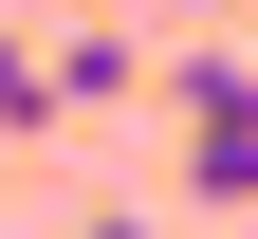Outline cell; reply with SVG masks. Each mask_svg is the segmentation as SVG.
Wrapping results in <instances>:
<instances>
[{
    "instance_id": "6da1fadb",
    "label": "cell",
    "mask_w": 258,
    "mask_h": 239,
    "mask_svg": "<svg viewBox=\"0 0 258 239\" xmlns=\"http://www.w3.org/2000/svg\"><path fill=\"white\" fill-rule=\"evenodd\" d=\"M166 111H184V184L203 202H258V74L240 55H166Z\"/></svg>"
},
{
    "instance_id": "7a4b0ae2",
    "label": "cell",
    "mask_w": 258,
    "mask_h": 239,
    "mask_svg": "<svg viewBox=\"0 0 258 239\" xmlns=\"http://www.w3.org/2000/svg\"><path fill=\"white\" fill-rule=\"evenodd\" d=\"M55 111H74V92H55V55L19 37V19H0V129H55Z\"/></svg>"
},
{
    "instance_id": "3957f363",
    "label": "cell",
    "mask_w": 258,
    "mask_h": 239,
    "mask_svg": "<svg viewBox=\"0 0 258 239\" xmlns=\"http://www.w3.org/2000/svg\"><path fill=\"white\" fill-rule=\"evenodd\" d=\"M74 239H166V221H129V202H92V221H74Z\"/></svg>"
}]
</instances>
